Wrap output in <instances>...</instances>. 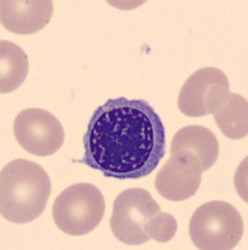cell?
Returning a JSON list of instances; mask_svg holds the SVG:
<instances>
[{
    "instance_id": "277c9868",
    "label": "cell",
    "mask_w": 248,
    "mask_h": 250,
    "mask_svg": "<svg viewBox=\"0 0 248 250\" xmlns=\"http://www.w3.org/2000/svg\"><path fill=\"white\" fill-rule=\"evenodd\" d=\"M106 211L102 191L89 183H78L64 189L53 204V219L68 235L90 233L100 224Z\"/></svg>"
},
{
    "instance_id": "52a82bcc",
    "label": "cell",
    "mask_w": 248,
    "mask_h": 250,
    "mask_svg": "<svg viewBox=\"0 0 248 250\" xmlns=\"http://www.w3.org/2000/svg\"><path fill=\"white\" fill-rule=\"evenodd\" d=\"M18 144L29 154L49 156L57 153L64 143V129L49 111L30 108L20 111L13 125Z\"/></svg>"
},
{
    "instance_id": "9c48e42d",
    "label": "cell",
    "mask_w": 248,
    "mask_h": 250,
    "mask_svg": "<svg viewBox=\"0 0 248 250\" xmlns=\"http://www.w3.org/2000/svg\"><path fill=\"white\" fill-rule=\"evenodd\" d=\"M53 12L50 0H3L0 3L1 25L20 35L42 30L50 21Z\"/></svg>"
},
{
    "instance_id": "3957f363",
    "label": "cell",
    "mask_w": 248,
    "mask_h": 250,
    "mask_svg": "<svg viewBox=\"0 0 248 250\" xmlns=\"http://www.w3.org/2000/svg\"><path fill=\"white\" fill-rule=\"evenodd\" d=\"M189 235L197 249H233L243 235L242 216L227 202L204 203L192 215Z\"/></svg>"
},
{
    "instance_id": "8992f818",
    "label": "cell",
    "mask_w": 248,
    "mask_h": 250,
    "mask_svg": "<svg viewBox=\"0 0 248 250\" xmlns=\"http://www.w3.org/2000/svg\"><path fill=\"white\" fill-rule=\"evenodd\" d=\"M229 93L227 75L220 69L205 66L184 82L178 95V108L189 118L205 117L216 113Z\"/></svg>"
},
{
    "instance_id": "7c38bea8",
    "label": "cell",
    "mask_w": 248,
    "mask_h": 250,
    "mask_svg": "<svg viewBox=\"0 0 248 250\" xmlns=\"http://www.w3.org/2000/svg\"><path fill=\"white\" fill-rule=\"evenodd\" d=\"M214 120L223 135L243 139L248 134V103L240 94L229 93L225 102L214 113Z\"/></svg>"
},
{
    "instance_id": "30bf717a",
    "label": "cell",
    "mask_w": 248,
    "mask_h": 250,
    "mask_svg": "<svg viewBox=\"0 0 248 250\" xmlns=\"http://www.w3.org/2000/svg\"><path fill=\"white\" fill-rule=\"evenodd\" d=\"M187 149L200 158L203 170H208L220 155L218 139L209 129L201 125H188L177 131L172 139L171 154Z\"/></svg>"
},
{
    "instance_id": "8fae6325",
    "label": "cell",
    "mask_w": 248,
    "mask_h": 250,
    "mask_svg": "<svg viewBox=\"0 0 248 250\" xmlns=\"http://www.w3.org/2000/svg\"><path fill=\"white\" fill-rule=\"evenodd\" d=\"M29 62L25 51L17 44L0 42V93L8 94L17 90L25 80Z\"/></svg>"
},
{
    "instance_id": "4fadbf2b",
    "label": "cell",
    "mask_w": 248,
    "mask_h": 250,
    "mask_svg": "<svg viewBox=\"0 0 248 250\" xmlns=\"http://www.w3.org/2000/svg\"><path fill=\"white\" fill-rule=\"evenodd\" d=\"M146 233L149 239H154L156 242H169L177 233V220L171 214L160 211L147 222Z\"/></svg>"
},
{
    "instance_id": "7a4b0ae2",
    "label": "cell",
    "mask_w": 248,
    "mask_h": 250,
    "mask_svg": "<svg viewBox=\"0 0 248 250\" xmlns=\"http://www.w3.org/2000/svg\"><path fill=\"white\" fill-rule=\"evenodd\" d=\"M51 191L48 173L39 164L15 159L1 169L0 213L8 222L26 224L45 210Z\"/></svg>"
},
{
    "instance_id": "5b68a950",
    "label": "cell",
    "mask_w": 248,
    "mask_h": 250,
    "mask_svg": "<svg viewBox=\"0 0 248 250\" xmlns=\"http://www.w3.org/2000/svg\"><path fill=\"white\" fill-rule=\"evenodd\" d=\"M160 213V207L146 189L132 188L115 198L111 228L115 238L127 245H140L151 239L146 224L152 216Z\"/></svg>"
},
{
    "instance_id": "6da1fadb",
    "label": "cell",
    "mask_w": 248,
    "mask_h": 250,
    "mask_svg": "<svg viewBox=\"0 0 248 250\" xmlns=\"http://www.w3.org/2000/svg\"><path fill=\"white\" fill-rule=\"evenodd\" d=\"M79 163L107 178L140 179L165 154V129L143 99L113 98L98 106L88 123Z\"/></svg>"
},
{
    "instance_id": "ba28073f",
    "label": "cell",
    "mask_w": 248,
    "mask_h": 250,
    "mask_svg": "<svg viewBox=\"0 0 248 250\" xmlns=\"http://www.w3.org/2000/svg\"><path fill=\"white\" fill-rule=\"evenodd\" d=\"M201 160L187 149L174 151L156 176V189L171 202H183L196 195L202 183Z\"/></svg>"
}]
</instances>
